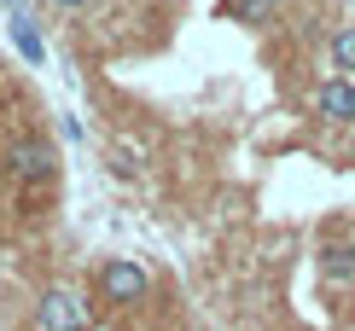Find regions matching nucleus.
<instances>
[{"label": "nucleus", "instance_id": "obj_1", "mask_svg": "<svg viewBox=\"0 0 355 331\" xmlns=\"http://www.w3.org/2000/svg\"><path fill=\"white\" fill-rule=\"evenodd\" d=\"M35 325L41 331H94V308H87L82 291L53 285V291H41V303H35Z\"/></svg>", "mask_w": 355, "mask_h": 331}, {"label": "nucleus", "instance_id": "obj_2", "mask_svg": "<svg viewBox=\"0 0 355 331\" xmlns=\"http://www.w3.org/2000/svg\"><path fill=\"white\" fill-rule=\"evenodd\" d=\"M6 175L24 180V186H41V180L58 175V152L41 140V134H18V140L6 145Z\"/></svg>", "mask_w": 355, "mask_h": 331}, {"label": "nucleus", "instance_id": "obj_3", "mask_svg": "<svg viewBox=\"0 0 355 331\" xmlns=\"http://www.w3.org/2000/svg\"><path fill=\"white\" fill-rule=\"evenodd\" d=\"M99 291H105V303L135 308V303H146V291H152V274H146L140 262H128V256H116V262L99 267Z\"/></svg>", "mask_w": 355, "mask_h": 331}, {"label": "nucleus", "instance_id": "obj_4", "mask_svg": "<svg viewBox=\"0 0 355 331\" xmlns=\"http://www.w3.org/2000/svg\"><path fill=\"white\" fill-rule=\"evenodd\" d=\"M315 111L327 116V123H355V82H349V76H332V82H320V93H315Z\"/></svg>", "mask_w": 355, "mask_h": 331}, {"label": "nucleus", "instance_id": "obj_5", "mask_svg": "<svg viewBox=\"0 0 355 331\" xmlns=\"http://www.w3.org/2000/svg\"><path fill=\"white\" fill-rule=\"evenodd\" d=\"M320 279L338 285V291L355 285V244H327V250H320Z\"/></svg>", "mask_w": 355, "mask_h": 331}, {"label": "nucleus", "instance_id": "obj_6", "mask_svg": "<svg viewBox=\"0 0 355 331\" xmlns=\"http://www.w3.org/2000/svg\"><path fill=\"white\" fill-rule=\"evenodd\" d=\"M12 47H18L29 64H47V41H41V29L29 12H12Z\"/></svg>", "mask_w": 355, "mask_h": 331}, {"label": "nucleus", "instance_id": "obj_7", "mask_svg": "<svg viewBox=\"0 0 355 331\" xmlns=\"http://www.w3.org/2000/svg\"><path fill=\"white\" fill-rule=\"evenodd\" d=\"M233 18L250 24V29H262V24L279 18V0H233Z\"/></svg>", "mask_w": 355, "mask_h": 331}, {"label": "nucleus", "instance_id": "obj_8", "mask_svg": "<svg viewBox=\"0 0 355 331\" xmlns=\"http://www.w3.org/2000/svg\"><path fill=\"white\" fill-rule=\"evenodd\" d=\"M332 70L355 76V24H344V29L332 35Z\"/></svg>", "mask_w": 355, "mask_h": 331}, {"label": "nucleus", "instance_id": "obj_9", "mask_svg": "<svg viewBox=\"0 0 355 331\" xmlns=\"http://www.w3.org/2000/svg\"><path fill=\"white\" fill-rule=\"evenodd\" d=\"M53 6H58V12H82L87 0H53Z\"/></svg>", "mask_w": 355, "mask_h": 331}, {"label": "nucleus", "instance_id": "obj_10", "mask_svg": "<svg viewBox=\"0 0 355 331\" xmlns=\"http://www.w3.org/2000/svg\"><path fill=\"white\" fill-rule=\"evenodd\" d=\"M0 6H18V0H0Z\"/></svg>", "mask_w": 355, "mask_h": 331}]
</instances>
